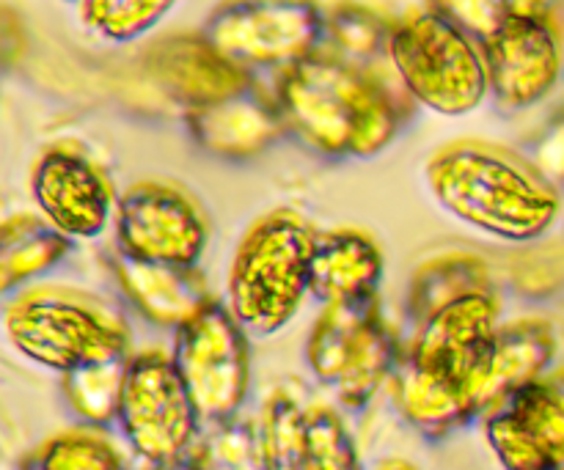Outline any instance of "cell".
<instances>
[{
	"instance_id": "cell-22",
	"label": "cell",
	"mask_w": 564,
	"mask_h": 470,
	"mask_svg": "<svg viewBox=\"0 0 564 470\" xmlns=\"http://www.w3.org/2000/svg\"><path fill=\"white\" fill-rule=\"evenodd\" d=\"M485 289H494V281L482 259L471 253H446L416 270L408 295V311L419 328L446 303Z\"/></svg>"
},
{
	"instance_id": "cell-19",
	"label": "cell",
	"mask_w": 564,
	"mask_h": 470,
	"mask_svg": "<svg viewBox=\"0 0 564 470\" xmlns=\"http://www.w3.org/2000/svg\"><path fill=\"white\" fill-rule=\"evenodd\" d=\"M383 251L358 229L319 231L312 256V295L325 306L378 297Z\"/></svg>"
},
{
	"instance_id": "cell-14",
	"label": "cell",
	"mask_w": 564,
	"mask_h": 470,
	"mask_svg": "<svg viewBox=\"0 0 564 470\" xmlns=\"http://www.w3.org/2000/svg\"><path fill=\"white\" fill-rule=\"evenodd\" d=\"M499 330V297L494 289L471 292L446 303L424 325H419L411 352L427 367L460 385L474 407V380ZM477 413V407H474ZM479 416V413H477Z\"/></svg>"
},
{
	"instance_id": "cell-27",
	"label": "cell",
	"mask_w": 564,
	"mask_h": 470,
	"mask_svg": "<svg viewBox=\"0 0 564 470\" xmlns=\"http://www.w3.org/2000/svg\"><path fill=\"white\" fill-rule=\"evenodd\" d=\"M391 31H394V28H386L383 22L375 14H369V11L347 6V9H339L330 17H325L323 39H330L334 47L339 50V53L328 55H336V58L347 61V64L361 66L364 58H372L380 50L389 53Z\"/></svg>"
},
{
	"instance_id": "cell-25",
	"label": "cell",
	"mask_w": 564,
	"mask_h": 470,
	"mask_svg": "<svg viewBox=\"0 0 564 470\" xmlns=\"http://www.w3.org/2000/svg\"><path fill=\"white\" fill-rule=\"evenodd\" d=\"M22 470H124V462L102 435L72 429L44 440Z\"/></svg>"
},
{
	"instance_id": "cell-15",
	"label": "cell",
	"mask_w": 564,
	"mask_h": 470,
	"mask_svg": "<svg viewBox=\"0 0 564 470\" xmlns=\"http://www.w3.org/2000/svg\"><path fill=\"white\" fill-rule=\"evenodd\" d=\"M185 119L193 141L226 160L257 157L286 132L279 102L264 97L257 83L207 108L187 110Z\"/></svg>"
},
{
	"instance_id": "cell-3",
	"label": "cell",
	"mask_w": 564,
	"mask_h": 470,
	"mask_svg": "<svg viewBox=\"0 0 564 470\" xmlns=\"http://www.w3.org/2000/svg\"><path fill=\"white\" fill-rule=\"evenodd\" d=\"M319 231L295 209H273L240 240L229 270V303L248 336H275L312 295Z\"/></svg>"
},
{
	"instance_id": "cell-4",
	"label": "cell",
	"mask_w": 564,
	"mask_h": 470,
	"mask_svg": "<svg viewBox=\"0 0 564 470\" xmlns=\"http://www.w3.org/2000/svg\"><path fill=\"white\" fill-rule=\"evenodd\" d=\"M6 339L50 372L69 374L83 363L130 358L127 323L97 297L75 289H28L3 314Z\"/></svg>"
},
{
	"instance_id": "cell-1",
	"label": "cell",
	"mask_w": 564,
	"mask_h": 470,
	"mask_svg": "<svg viewBox=\"0 0 564 470\" xmlns=\"http://www.w3.org/2000/svg\"><path fill=\"white\" fill-rule=\"evenodd\" d=\"M275 102L284 130L325 157H375L397 141L405 116L375 72L319 50L281 75Z\"/></svg>"
},
{
	"instance_id": "cell-5",
	"label": "cell",
	"mask_w": 564,
	"mask_h": 470,
	"mask_svg": "<svg viewBox=\"0 0 564 470\" xmlns=\"http://www.w3.org/2000/svg\"><path fill=\"white\" fill-rule=\"evenodd\" d=\"M389 58L405 91L441 116H466L490 94L477 39L438 11H422L391 31Z\"/></svg>"
},
{
	"instance_id": "cell-16",
	"label": "cell",
	"mask_w": 564,
	"mask_h": 470,
	"mask_svg": "<svg viewBox=\"0 0 564 470\" xmlns=\"http://www.w3.org/2000/svg\"><path fill=\"white\" fill-rule=\"evenodd\" d=\"M149 66L154 80L185 108V113L253 86L251 72L226 61L202 33H185L160 42L149 53Z\"/></svg>"
},
{
	"instance_id": "cell-23",
	"label": "cell",
	"mask_w": 564,
	"mask_h": 470,
	"mask_svg": "<svg viewBox=\"0 0 564 470\" xmlns=\"http://www.w3.org/2000/svg\"><path fill=\"white\" fill-rule=\"evenodd\" d=\"M262 470H308V411L290 394H273L257 433Z\"/></svg>"
},
{
	"instance_id": "cell-11",
	"label": "cell",
	"mask_w": 564,
	"mask_h": 470,
	"mask_svg": "<svg viewBox=\"0 0 564 470\" xmlns=\"http://www.w3.org/2000/svg\"><path fill=\"white\" fill-rule=\"evenodd\" d=\"M490 97L501 110H523L554 91L562 47L549 17L516 9L482 42Z\"/></svg>"
},
{
	"instance_id": "cell-29",
	"label": "cell",
	"mask_w": 564,
	"mask_h": 470,
	"mask_svg": "<svg viewBox=\"0 0 564 470\" xmlns=\"http://www.w3.org/2000/svg\"><path fill=\"white\" fill-rule=\"evenodd\" d=\"M433 11L444 14L446 20L455 22L457 28L477 39L479 44L505 25L507 17L512 14V0H430Z\"/></svg>"
},
{
	"instance_id": "cell-21",
	"label": "cell",
	"mask_w": 564,
	"mask_h": 470,
	"mask_svg": "<svg viewBox=\"0 0 564 470\" xmlns=\"http://www.w3.org/2000/svg\"><path fill=\"white\" fill-rule=\"evenodd\" d=\"M72 251V240L42 215H14L0 234V289L14 292L42 278Z\"/></svg>"
},
{
	"instance_id": "cell-30",
	"label": "cell",
	"mask_w": 564,
	"mask_h": 470,
	"mask_svg": "<svg viewBox=\"0 0 564 470\" xmlns=\"http://www.w3.org/2000/svg\"><path fill=\"white\" fill-rule=\"evenodd\" d=\"M158 470H202L198 466H193V462L187 460H180L176 466H169V468H158Z\"/></svg>"
},
{
	"instance_id": "cell-18",
	"label": "cell",
	"mask_w": 564,
	"mask_h": 470,
	"mask_svg": "<svg viewBox=\"0 0 564 470\" xmlns=\"http://www.w3.org/2000/svg\"><path fill=\"white\" fill-rule=\"evenodd\" d=\"M116 278L138 314L160 328L180 330L191 323L213 297L196 267H171L116 251Z\"/></svg>"
},
{
	"instance_id": "cell-31",
	"label": "cell",
	"mask_w": 564,
	"mask_h": 470,
	"mask_svg": "<svg viewBox=\"0 0 564 470\" xmlns=\"http://www.w3.org/2000/svg\"><path fill=\"white\" fill-rule=\"evenodd\" d=\"M378 470H416V468H411L408 462H386V466H380Z\"/></svg>"
},
{
	"instance_id": "cell-24",
	"label": "cell",
	"mask_w": 564,
	"mask_h": 470,
	"mask_svg": "<svg viewBox=\"0 0 564 470\" xmlns=\"http://www.w3.org/2000/svg\"><path fill=\"white\" fill-rule=\"evenodd\" d=\"M130 358L83 363L75 372L64 374V394L72 411L88 424H108L110 418H116Z\"/></svg>"
},
{
	"instance_id": "cell-28",
	"label": "cell",
	"mask_w": 564,
	"mask_h": 470,
	"mask_svg": "<svg viewBox=\"0 0 564 470\" xmlns=\"http://www.w3.org/2000/svg\"><path fill=\"white\" fill-rule=\"evenodd\" d=\"M308 470H361L356 440L330 407L308 411Z\"/></svg>"
},
{
	"instance_id": "cell-6",
	"label": "cell",
	"mask_w": 564,
	"mask_h": 470,
	"mask_svg": "<svg viewBox=\"0 0 564 470\" xmlns=\"http://www.w3.org/2000/svg\"><path fill=\"white\" fill-rule=\"evenodd\" d=\"M400 356L378 297L325 306L306 341V361L314 378L334 391L347 411L367 407L391 383Z\"/></svg>"
},
{
	"instance_id": "cell-17",
	"label": "cell",
	"mask_w": 564,
	"mask_h": 470,
	"mask_svg": "<svg viewBox=\"0 0 564 470\" xmlns=\"http://www.w3.org/2000/svg\"><path fill=\"white\" fill-rule=\"evenodd\" d=\"M554 356V328L543 319L499 325L474 380V407L479 416L494 413L518 391L543 380V372L551 367Z\"/></svg>"
},
{
	"instance_id": "cell-9",
	"label": "cell",
	"mask_w": 564,
	"mask_h": 470,
	"mask_svg": "<svg viewBox=\"0 0 564 470\" xmlns=\"http://www.w3.org/2000/svg\"><path fill=\"white\" fill-rule=\"evenodd\" d=\"M171 358L204 422H229L240 411L251 389V350L229 303L213 297L182 325Z\"/></svg>"
},
{
	"instance_id": "cell-20",
	"label": "cell",
	"mask_w": 564,
	"mask_h": 470,
	"mask_svg": "<svg viewBox=\"0 0 564 470\" xmlns=\"http://www.w3.org/2000/svg\"><path fill=\"white\" fill-rule=\"evenodd\" d=\"M391 394L402 418L430 440L449 438L471 418H477L460 385L452 383L438 369L419 361L411 350L402 352L391 374Z\"/></svg>"
},
{
	"instance_id": "cell-13",
	"label": "cell",
	"mask_w": 564,
	"mask_h": 470,
	"mask_svg": "<svg viewBox=\"0 0 564 470\" xmlns=\"http://www.w3.org/2000/svg\"><path fill=\"white\" fill-rule=\"evenodd\" d=\"M485 438L505 470H564V378L538 380L488 413Z\"/></svg>"
},
{
	"instance_id": "cell-26",
	"label": "cell",
	"mask_w": 564,
	"mask_h": 470,
	"mask_svg": "<svg viewBox=\"0 0 564 470\" xmlns=\"http://www.w3.org/2000/svg\"><path fill=\"white\" fill-rule=\"evenodd\" d=\"M176 0H83V22L108 42H132L152 31Z\"/></svg>"
},
{
	"instance_id": "cell-8",
	"label": "cell",
	"mask_w": 564,
	"mask_h": 470,
	"mask_svg": "<svg viewBox=\"0 0 564 470\" xmlns=\"http://www.w3.org/2000/svg\"><path fill=\"white\" fill-rule=\"evenodd\" d=\"M116 418L132 451L154 468L185 460L202 422L174 358L160 350L130 358Z\"/></svg>"
},
{
	"instance_id": "cell-7",
	"label": "cell",
	"mask_w": 564,
	"mask_h": 470,
	"mask_svg": "<svg viewBox=\"0 0 564 470\" xmlns=\"http://www.w3.org/2000/svg\"><path fill=\"white\" fill-rule=\"evenodd\" d=\"M202 36L240 69H292L314 55L325 14L314 0H226L204 22Z\"/></svg>"
},
{
	"instance_id": "cell-12",
	"label": "cell",
	"mask_w": 564,
	"mask_h": 470,
	"mask_svg": "<svg viewBox=\"0 0 564 470\" xmlns=\"http://www.w3.org/2000/svg\"><path fill=\"white\" fill-rule=\"evenodd\" d=\"M39 215L69 240H94L116 220L119 198L94 160L72 149H47L31 174Z\"/></svg>"
},
{
	"instance_id": "cell-10",
	"label": "cell",
	"mask_w": 564,
	"mask_h": 470,
	"mask_svg": "<svg viewBox=\"0 0 564 470\" xmlns=\"http://www.w3.org/2000/svg\"><path fill=\"white\" fill-rule=\"evenodd\" d=\"M116 251L171 267H198L209 242L202 207L182 187L138 182L116 207Z\"/></svg>"
},
{
	"instance_id": "cell-2",
	"label": "cell",
	"mask_w": 564,
	"mask_h": 470,
	"mask_svg": "<svg viewBox=\"0 0 564 470\" xmlns=\"http://www.w3.org/2000/svg\"><path fill=\"white\" fill-rule=\"evenodd\" d=\"M427 187L444 212L505 242L540 240L562 212L560 193L534 165L490 143L441 149Z\"/></svg>"
}]
</instances>
